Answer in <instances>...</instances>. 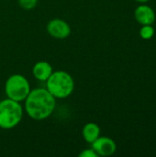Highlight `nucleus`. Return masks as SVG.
<instances>
[{
    "label": "nucleus",
    "mask_w": 156,
    "mask_h": 157,
    "mask_svg": "<svg viewBox=\"0 0 156 157\" xmlns=\"http://www.w3.org/2000/svg\"><path fill=\"white\" fill-rule=\"evenodd\" d=\"M24 102L26 113L35 121L49 118L56 107V98L46 88L30 90Z\"/></svg>",
    "instance_id": "1"
},
{
    "label": "nucleus",
    "mask_w": 156,
    "mask_h": 157,
    "mask_svg": "<svg viewBox=\"0 0 156 157\" xmlns=\"http://www.w3.org/2000/svg\"><path fill=\"white\" fill-rule=\"evenodd\" d=\"M46 89L55 98H66L74 90V80L65 71H53L46 81Z\"/></svg>",
    "instance_id": "2"
},
{
    "label": "nucleus",
    "mask_w": 156,
    "mask_h": 157,
    "mask_svg": "<svg viewBox=\"0 0 156 157\" xmlns=\"http://www.w3.org/2000/svg\"><path fill=\"white\" fill-rule=\"evenodd\" d=\"M23 118V108L20 102L10 98L0 101V128L10 130L17 127Z\"/></svg>",
    "instance_id": "3"
},
{
    "label": "nucleus",
    "mask_w": 156,
    "mask_h": 157,
    "mask_svg": "<svg viewBox=\"0 0 156 157\" xmlns=\"http://www.w3.org/2000/svg\"><path fill=\"white\" fill-rule=\"evenodd\" d=\"M5 92L8 98L22 102L30 92V85L24 75L15 74L7 78L5 85Z\"/></svg>",
    "instance_id": "4"
},
{
    "label": "nucleus",
    "mask_w": 156,
    "mask_h": 157,
    "mask_svg": "<svg viewBox=\"0 0 156 157\" xmlns=\"http://www.w3.org/2000/svg\"><path fill=\"white\" fill-rule=\"evenodd\" d=\"M47 31L48 33L55 39L63 40L70 36L71 34V27L70 25L61 19V18H53L50 20L47 24Z\"/></svg>",
    "instance_id": "5"
},
{
    "label": "nucleus",
    "mask_w": 156,
    "mask_h": 157,
    "mask_svg": "<svg viewBox=\"0 0 156 157\" xmlns=\"http://www.w3.org/2000/svg\"><path fill=\"white\" fill-rule=\"evenodd\" d=\"M91 148L97 154L98 156H110L117 150L116 143L108 137L99 136L91 144Z\"/></svg>",
    "instance_id": "6"
},
{
    "label": "nucleus",
    "mask_w": 156,
    "mask_h": 157,
    "mask_svg": "<svg viewBox=\"0 0 156 157\" xmlns=\"http://www.w3.org/2000/svg\"><path fill=\"white\" fill-rule=\"evenodd\" d=\"M136 20L142 25H152L155 20V13L152 7L146 5L139 6L134 12Z\"/></svg>",
    "instance_id": "7"
},
{
    "label": "nucleus",
    "mask_w": 156,
    "mask_h": 157,
    "mask_svg": "<svg viewBox=\"0 0 156 157\" xmlns=\"http://www.w3.org/2000/svg\"><path fill=\"white\" fill-rule=\"evenodd\" d=\"M53 72V68L51 64L46 61H40L36 63L32 68V74L33 76L42 82H46L47 79L51 76V75Z\"/></svg>",
    "instance_id": "8"
},
{
    "label": "nucleus",
    "mask_w": 156,
    "mask_h": 157,
    "mask_svg": "<svg viewBox=\"0 0 156 157\" xmlns=\"http://www.w3.org/2000/svg\"><path fill=\"white\" fill-rule=\"evenodd\" d=\"M82 136L86 143L91 144L95 140H97L100 136L99 126L94 122L86 123L82 130Z\"/></svg>",
    "instance_id": "9"
},
{
    "label": "nucleus",
    "mask_w": 156,
    "mask_h": 157,
    "mask_svg": "<svg viewBox=\"0 0 156 157\" xmlns=\"http://www.w3.org/2000/svg\"><path fill=\"white\" fill-rule=\"evenodd\" d=\"M154 29L153 28L152 25H143L140 30V35L143 39L149 40L154 36Z\"/></svg>",
    "instance_id": "10"
},
{
    "label": "nucleus",
    "mask_w": 156,
    "mask_h": 157,
    "mask_svg": "<svg viewBox=\"0 0 156 157\" xmlns=\"http://www.w3.org/2000/svg\"><path fill=\"white\" fill-rule=\"evenodd\" d=\"M38 0H18V5L25 10H31L36 7Z\"/></svg>",
    "instance_id": "11"
},
{
    "label": "nucleus",
    "mask_w": 156,
    "mask_h": 157,
    "mask_svg": "<svg viewBox=\"0 0 156 157\" xmlns=\"http://www.w3.org/2000/svg\"><path fill=\"white\" fill-rule=\"evenodd\" d=\"M97 154L92 149H85L79 154V157H97Z\"/></svg>",
    "instance_id": "12"
},
{
    "label": "nucleus",
    "mask_w": 156,
    "mask_h": 157,
    "mask_svg": "<svg viewBox=\"0 0 156 157\" xmlns=\"http://www.w3.org/2000/svg\"><path fill=\"white\" fill-rule=\"evenodd\" d=\"M137 2H140V3H145V2H148L149 0H135Z\"/></svg>",
    "instance_id": "13"
}]
</instances>
